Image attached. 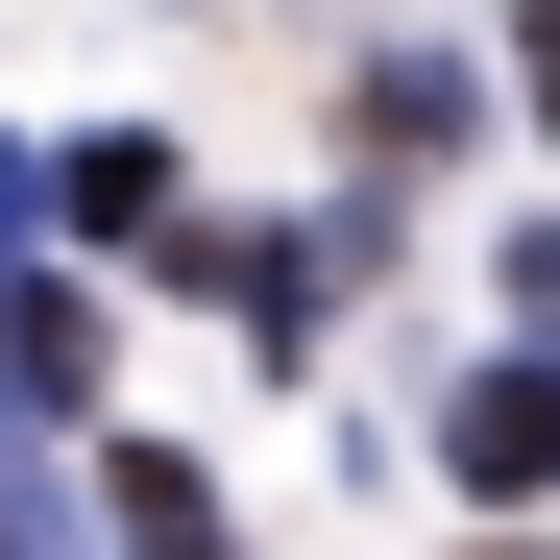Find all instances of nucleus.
<instances>
[{
  "mask_svg": "<svg viewBox=\"0 0 560 560\" xmlns=\"http://www.w3.org/2000/svg\"><path fill=\"white\" fill-rule=\"evenodd\" d=\"M439 463H463V488H488V512H512V488H560V341H512L488 390L439 415Z\"/></svg>",
  "mask_w": 560,
  "mask_h": 560,
  "instance_id": "nucleus-1",
  "label": "nucleus"
},
{
  "mask_svg": "<svg viewBox=\"0 0 560 560\" xmlns=\"http://www.w3.org/2000/svg\"><path fill=\"white\" fill-rule=\"evenodd\" d=\"M49 220H73V244H147V220H171V147H147V122L49 147Z\"/></svg>",
  "mask_w": 560,
  "mask_h": 560,
  "instance_id": "nucleus-2",
  "label": "nucleus"
},
{
  "mask_svg": "<svg viewBox=\"0 0 560 560\" xmlns=\"http://www.w3.org/2000/svg\"><path fill=\"white\" fill-rule=\"evenodd\" d=\"M341 122H365V147H415V171H439L463 122H488V73H439V49H415V73H365V98H341Z\"/></svg>",
  "mask_w": 560,
  "mask_h": 560,
  "instance_id": "nucleus-3",
  "label": "nucleus"
},
{
  "mask_svg": "<svg viewBox=\"0 0 560 560\" xmlns=\"http://www.w3.org/2000/svg\"><path fill=\"white\" fill-rule=\"evenodd\" d=\"M512 98H536V122H560V0H512Z\"/></svg>",
  "mask_w": 560,
  "mask_h": 560,
  "instance_id": "nucleus-4",
  "label": "nucleus"
},
{
  "mask_svg": "<svg viewBox=\"0 0 560 560\" xmlns=\"http://www.w3.org/2000/svg\"><path fill=\"white\" fill-rule=\"evenodd\" d=\"M512 317H536V341H560V220H512Z\"/></svg>",
  "mask_w": 560,
  "mask_h": 560,
  "instance_id": "nucleus-5",
  "label": "nucleus"
},
{
  "mask_svg": "<svg viewBox=\"0 0 560 560\" xmlns=\"http://www.w3.org/2000/svg\"><path fill=\"white\" fill-rule=\"evenodd\" d=\"M0 244H25V147H0Z\"/></svg>",
  "mask_w": 560,
  "mask_h": 560,
  "instance_id": "nucleus-6",
  "label": "nucleus"
}]
</instances>
